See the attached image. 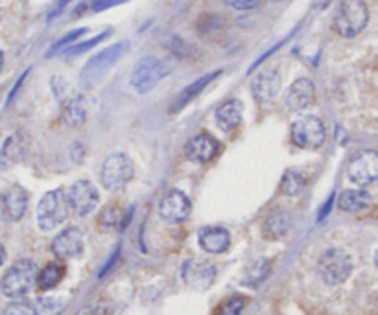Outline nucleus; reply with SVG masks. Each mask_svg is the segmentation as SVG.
<instances>
[{"label": "nucleus", "mask_w": 378, "mask_h": 315, "mask_svg": "<svg viewBox=\"0 0 378 315\" xmlns=\"http://www.w3.org/2000/svg\"><path fill=\"white\" fill-rule=\"evenodd\" d=\"M37 264L30 258L17 260L15 264L6 271V275L0 281V292L2 295L13 301H21L32 292L37 279Z\"/></svg>", "instance_id": "obj_1"}, {"label": "nucleus", "mask_w": 378, "mask_h": 315, "mask_svg": "<svg viewBox=\"0 0 378 315\" xmlns=\"http://www.w3.org/2000/svg\"><path fill=\"white\" fill-rule=\"evenodd\" d=\"M369 23V8L366 0H342L338 12L334 15V32L344 37L353 39L366 30Z\"/></svg>", "instance_id": "obj_2"}, {"label": "nucleus", "mask_w": 378, "mask_h": 315, "mask_svg": "<svg viewBox=\"0 0 378 315\" xmlns=\"http://www.w3.org/2000/svg\"><path fill=\"white\" fill-rule=\"evenodd\" d=\"M70 203L63 188L46 192L37 205V225L41 230H54L69 218Z\"/></svg>", "instance_id": "obj_3"}, {"label": "nucleus", "mask_w": 378, "mask_h": 315, "mask_svg": "<svg viewBox=\"0 0 378 315\" xmlns=\"http://www.w3.org/2000/svg\"><path fill=\"white\" fill-rule=\"evenodd\" d=\"M174 70V63L168 59L155 58V56H146V58L138 59L132 74L133 89L140 94H146L154 89L160 80H165Z\"/></svg>", "instance_id": "obj_4"}, {"label": "nucleus", "mask_w": 378, "mask_h": 315, "mask_svg": "<svg viewBox=\"0 0 378 315\" xmlns=\"http://www.w3.org/2000/svg\"><path fill=\"white\" fill-rule=\"evenodd\" d=\"M126 41H122V43H116V45L109 46V48H105V50L98 52L96 56H92L87 65L83 67L80 74L81 85L85 87V89H91L98 83V81L102 80L103 76L107 74L113 67L116 65V61L124 56V52L127 48Z\"/></svg>", "instance_id": "obj_5"}, {"label": "nucleus", "mask_w": 378, "mask_h": 315, "mask_svg": "<svg viewBox=\"0 0 378 315\" xmlns=\"http://www.w3.org/2000/svg\"><path fill=\"white\" fill-rule=\"evenodd\" d=\"M317 271L325 284L328 286H338L344 284L353 273V262L350 257L342 249H328L321 254L317 262Z\"/></svg>", "instance_id": "obj_6"}, {"label": "nucleus", "mask_w": 378, "mask_h": 315, "mask_svg": "<svg viewBox=\"0 0 378 315\" xmlns=\"http://www.w3.org/2000/svg\"><path fill=\"white\" fill-rule=\"evenodd\" d=\"M133 179V162L126 153H113L109 155L102 164L100 172V183L105 190L115 192V190L124 188Z\"/></svg>", "instance_id": "obj_7"}, {"label": "nucleus", "mask_w": 378, "mask_h": 315, "mask_svg": "<svg viewBox=\"0 0 378 315\" xmlns=\"http://www.w3.org/2000/svg\"><path fill=\"white\" fill-rule=\"evenodd\" d=\"M290 137L297 148L319 149L327 140V127L317 116H304L293 122Z\"/></svg>", "instance_id": "obj_8"}, {"label": "nucleus", "mask_w": 378, "mask_h": 315, "mask_svg": "<svg viewBox=\"0 0 378 315\" xmlns=\"http://www.w3.org/2000/svg\"><path fill=\"white\" fill-rule=\"evenodd\" d=\"M347 175L358 186H369L378 177V153L375 149H366L355 155L347 166Z\"/></svg>", "instance_id": "obj_9"}, {"label": "nucleus", "mask_w": 378, "mask_h": 315, "mask_svg": "<svg viewBox=\"0 0 378 315\" xmlns=\"http://www.w3.org/2000/svg\"><path fill=\"white\" fill-rule=\"evenodd\" d=\"M67 197H69L70 210H74L78 216L91 214L98 206V201H100L98 188L87 179L76 181L69 188V192H67Z\"/></svg>", "instance_id": "obj_10"}, {"label": "nucleus", "mask_w": 378, "mask_h": 315, "mask_svg": "<svg viewBox=\"0 0 378 315\" xmlns=\"http://www.w3.org/2000/svg\"><path fill=\"white\" fill-rule=\"evenodd\" d=\"M218 275L216 265L205 260H189L183 264V281L185 284L196 292H205L214 284Z\"/></svg>", "instance_id": "obj_11"}, {"label": "nucleus", "mask_w": 378, "mask_h": 315, "mask_svg": "<svg viewBox=\"0 0 378 315\" xmlns=\"http://www.w3.org/2000/svg\"><path fill=\"white\" fill-rule=\"evenodd\" d=\"M192 203L181 190H170L159 203V216L168 224H181L190 216Z\"/></svg>", "instance_id": "obj_12"}, {"label": "nucleus", "mask_w": 378, "mask_h": 315, "mask_svg": "<svg viewBox=\"0 0 378 315\" xmlns=\"http://www.w3.org/2000/svg\"><path fill=\"white\" fill-rule=\"evenodd\" d=\"M83 247H85L83 232L78 227H69V229L61 230L54 238L50 249L56 257L61 258V260H67V258L80 257L81 252H83Z\"/></svg>", "instance_id": "obj_13"}, {"label": "nucleus", "mask_w": 378, "mask_h": 315, "mask_svg": "<svg viewBox=\"0 0 378 315\" xmlns=\"http://www.w3.org/2000/svg\"><path fill=\"white\" fill-rule=\"evenodd\" d=\"M282 78L277 69L260 70L251 81L253 96L257 98V102L268 103L275 100L277 94L281 92Z\"/></svg>", "instance_id": "obj_14"}, {"label": "nucleus", "mask_w": 378, "mask_h": 315, "mask_svg": "<svg viewBox=\"0 0 378 315\" xmlns=\"http://www.w3.org/2000/svg\"><path fill=\"white\" fill-rule=\"evenodd\" d=\"M220 151V144L216 138H212L207 133H200L189 140V144L185 146V155L190 162L194 164H207L211 162Z\"/></svg>", "instance_id": "obj_15"}, {"label": "nucleus", "mask_w": 378, "mask_h": 315, "mask_svg": "<svg viewBox=\"0 0 378 315\" xmlns=\"http://www.w3.org/2000/svg\"><path fill=\"white\" fill-rule=\"evenodd\" d=\"M30 135L26 131H15L6 138V142L0 148V166H13L24 161L30 153Z\"/></svg>", "instance_id": "obj_16"}, {"label": "nucleus", "mask_w": 378, "mask_h": 315, "mask_svg": "<svg viewBox=\"0 0 378 315\" xmlns=\"http://www.w3.org/2000/svg\"><path fill=\"white\" fill-rule=\"evenodd\" d=\"M315 87L310 78H299L284 92V103L293 111H301L314 102Z\"/></svg>", "instance_id": "obj_17"}, {"label": "nucleus", "mask_w": 378, "mask_h": 315, "mask_svg": "<svg viewBox=\"0 0 378 315\" xmlns=\"http://www.w3.org/2000/svg\"><path fill=\"white\" fill-rule=\"evenodd\" d=\"M28 208V194L21 186H12L2 195V216L6 221H19Z\"/></svg>", "instance_id": "obj_18"}, {"label": "nucleus", "mask_w": 378, "mask_h": 315, "mask_svg": "<svg viewBox=\"0 0 378 315\" xmlns=\"http://www.w3.org/2000/svg\"><path fill=\"white\" fill-rule=\"evenodd\" d=\"M198 240L201 249L211 254H222L231 246L229 230L224 227H203L198 235Z\"/></svg>", "instance_id": "obj_19"}, {"label": "nucleus", "mask_w": 378, "mask_h": 315, "mask_svg": "<svg viewBox=\"0 0 378 315\" xmlns=\"http://www.w3.org/2000/svg\"><path fill=\"white\" fill-rule=\"evenodd\" d=\"M372 205L371 194L364 188H355V190H345L344 194L339 195L338 206L344 210V213H361V210H367L369 206Z\"/></svg>", "instance_id": "obj_20"}, {"label": "nucleus", "mask_w": 378, "mask_h": 315, "mask_svg": "<svg viewBox=\"0 0 378 315\" xmlns=\"http://www.w3.org/2000/svg\"><path fill=\"white\" fill-rule=\"evenodd\" d=\"M214 118H216V124L222 131H235L236 127L242 124V103L238 100H231V102L224 103L222 107H218Z\"/></svg>", "instance_id": "obj_21"}, {"label": "nucleus", "mask_w": 378, "mask_h": 315, "mask_svg": "<svg viewBox=\"0 0 378 315\" xmlns=\"http://www.w3.org/2000/svg\"><path fill=\"white\" fill-rule=\"evenodd\" d=\"M220 74H222V70L211 72V74L203 76V78H200V80H196L192 85H189L187 89H183V91L178 94V98L174 100L172 111H179V109H183V107H187V105H189L192 100H196V98L200 96L201 92L205 91L207 87H209V83H212V81H214V78H218Z\"/></svg>", "instance_id": "obj_22"}, {"label": "nucleus", "mask_w": 378, "mask_h": 315, "mask_svg": "<svg viewBox=\"0 0 378 315\" xmlns=\"http://www.w3.org/2000/svg\"><path fill=\"white\" fill-rule=\"evenodd\" d=\"M65 276V265L59 264V262H50L46 264L41 271H37V279H35V284L39 287L41 292H48L52 287H56L59 282L63 281Z\"/></svg>", "instance_id": "obj_23"}, {"label": "nucleus", "mask_w": 378, "mask_h": 315, "mask_svg": "<svg viewBox=\"0 0 378 315\" xmlns=\"http://www.w3.org/2000/svg\"><path fill=\"white\" fill-rule=\"evenodd\" d=\"M290 229V216L286 213H271L264 221V236L268 240H279Z\"/></svg>", "instance_id": "obj_24"}, {"label": "nucleus", "mask_w": 378, "mask_h": 315, "mask_svg": "<svg viewBox=\"0 0 378 315\" xmlns=\"http://www.w3.org/2000/svg\"><path fill=\"white\" fill-rule=\"evenodd\" d=\"M87 109L85 102L81 96H72L65 102L63 107V122L69 127H78L81 122L85 120Z\"/></svg>", "instance_id": "obj_25"}, {"label": "nucleus", "mask_w": 378, "mask_h": 315, "mask_svg": "<svg viewBox=\"0 0 378 315\" xmlns=\"http://www.w3.org/2000/svg\"><path fill=\"white\" fill-rule=\"evenodd\" d=\"M32 306H34L35 315H61L65 312L67 301L61 297H48V295H43V297L37 298Z\"/></svg>", "instance_id": "obj_26"}, {"label": "nucleus", "mask_w": 378, "mask_h": 315, "mask_svg": "<svg viewBox=\"0 0 378 315\" xmlns=\"http://www.w3.org/2000/svg\"><path fill=\"white\" fill-rule=\"evenodd\" d=\"M304 184H306V181H304V177L301 175L299 172H295V170H290V172L284 173V177H282L281 181V194L284 195H297L303 192Z\"/></svg>", "instance_id": "obj_27"}, {"label": "nucleus", "mask_w": 378, "mask_h": 315, "mask_svg": "<svg viewBox=\"0 0 378 315\" xmlns=\"http://www.w3.org/2000/svg\"><path fill=\"white\" fill-rule=\"evenodd\" d=\"M124 224V214L113 205H107L100 213V218H98V225L102 227L103 230H115L116 227H120Z\"/></svg>", "instance_id": "obj_28"}, {"label": "nucleus", "mask_w": 378, "mask_h": 315, "mask_svg": "<svg viewBox=\"0 0 378 315\" xmlns=\"http://www.w3.org/2000/svg\"><path fill=\"white\" fill-rule=\"evenodd\" d=\"M109 37V32H103V34L96 35V37H92V39L85 41V43H78V45H70L67 48H63V56L65 58H74V56H80L83 52L91 50L92 46L100 45L103 39H107Z\"/></svg>", "instance_id": "obj_29"}, {"label": "nucleus", "mask_w": 378, "mask_h": 315, "mask_svg": "<svg viewBox=\"0 0 378 315\" xmlns=\"http://www.w3.org/2000/svg\"><path fill=\"white\" fill-rule=\"evenodd\" d=\"M246 304H247V298L240 297V295L225 298L224 303L220 304L218 308H216L214 315H240Z\"/></svg>", "instance_id": "obj_30"}, {"label": "nucleus", "mask_w": 378, "mask_h": 315, "mask_svg": "<svg viewBox=\"0 0 378 315\" xmlns=\"http://www.w3.org/2000/svg\"><path fill=\"white\" fill-rule=\"evenodd\" d=\"M83 34H87V28H78V30H74V32H70L69 35H65L63 39H59L56 45L52 46V50L48 52V56H52V54H56V52L63 50V48L70 46L76 39H78V37H81Z\"/></svg>", "instance_id": "obj_31"}, {"label": "nucleus", "mask_w": 378, "mask_h": 315, "mask_svg": "<svg viewBox=\"0 0 378 315\" xmlns=\"http://www.w3.org/2000/svg\"><path fill=\"white\" fill-rule=\"evenodd\" d=\"M4 315H35V314H34V306L21 298V301H15V303L10 304V306L6 308V312H4Z\"/></svg>", "instance_id": "obj_32"}, {"label": "nucleus", "mask_w": 378, "mask_h": 315, "mask_svg": "<svg viewBox=\"0 0 378 315\" xmlns=\"http://www.w3.org/2000/svg\"><path fill=\"white\" fill-rule=\"evenodd\" d=\"M167 48H170V50L174 52V54H178V56H189L190 52V46L189 43H185L181 37H178V35H172L170 37V41L167 43Z\"/></svg>", "instance_id": "obj_33"}, {"label": "nucleus", "mask_w": 378, "mask_h": 315, "mask_svg": "<svg viewBox=\"0 0 378 315\" xmlns=\"http://www.w3.org/2000/svg\"><path fill=\"white\" fill-rule=\"evenodd\" d=\"M227 6H231L233 10H238V12H249V10H255V8L262 2V0H224Z\"/></svg>", "instance_id": "obj_34"}, {"label": "nucleus", "mask_w": 378, "mask_h": 315, "mask_svg": "<svg viewBox=\"0 0 378 315\" xmlns=\"http://www.w3.org/2000/svg\"><path fill=\"white\" fill-rule=\"evenodd\" d=\"M52 89H54V92H56V96L63 102L65 98H69V89L70 87L65 83L63 78H59V76H56V78H52Z\"/></svg>", "instance_id": "obj_35"}, {"label": "nucleus", "mask_w": 378, "mask_h": 315, "mask_svg": "<svg viewBox=\"0 0 378 315\" xmlns=\"http://www.w3.org/2000/svg\"><path fill=\"white\" fill-rule=\"evenodd\" d=\"M124 2H127V0H94L92 10H94V12H103V10H109V8L113 6H120Z\"/></svg>", "instance_id": "obj_36"}, {"label": "nucleus", "mask_w": 378, "mask_h": 315, "mask_svg": "<svg viewBox=\"0 0 378 315\" xmlns=\"http://www.w3.org/2000/svg\"><path fill=\"white\" fill-rule=\"evenodd\" d=\"M78 315H111L109 308H103V306H87Z\"/></svg>", "instance_id": "obj_37"}, {"label": "nucleus", "mask_w": 378, "mask_h": 315, "mask_svg": "<svg viewBox=\"0 0 378 315\" xmlns=\"http://www.w3.org/2000/svg\"><path fill=\"white\" fill-rule=\"evenodd\" d=\"M70 0H58V6L54 8V10H52L50 12V15H48V19H56L59 15V13L63 12L65 10V6H67V4H69Z\"/></svg>", "instance_id": "obj_38"}, {"label": "nucleus", "mask_w": 378, "mask_h": 315, "mask_svg": "<svg viewBox=\"0 0 378 315\" xmlns=\"http://www.w3.org/2000/svg\"><path fill=\"white\" fill-rule=\"evenodd\" d=\"M6 262V249H4V246L0 243V265Z\"/></svg>", "instance_id": "obj_39"}, {"label": "nucleus", "mask_w": 378, "mask_h": 315, "mask_svg": "<svg viewBox=\"0 0 378 315\" xmlns=\"http://www.w3.org/2000/svg\"><path fill=\"white\" fill-rule=\"evenodd\" d=\"M2 67H4V54L0 50V70H2Z\"/></svg>", "instance_id": "obj_40"}]
</instances>
